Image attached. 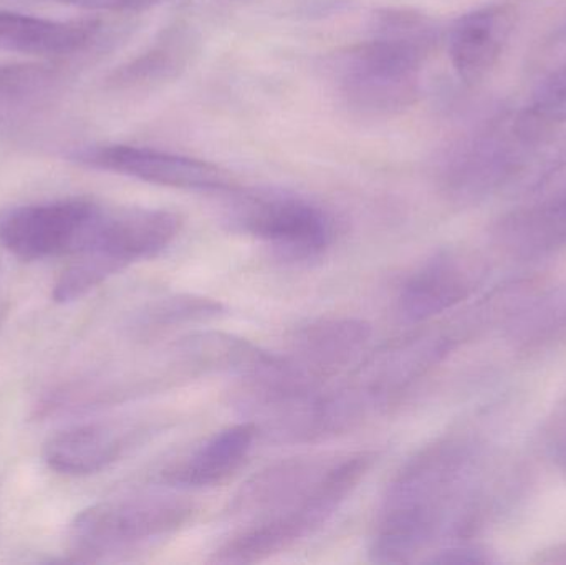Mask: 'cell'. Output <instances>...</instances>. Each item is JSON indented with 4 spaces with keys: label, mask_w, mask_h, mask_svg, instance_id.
<instances>
[{
    "label": "cell",
    "mask_w": 566,
    "mask_h": 565,
    "mask_svg": "<svg viewBox=\"0 0 566 565\" xmlns=\"http://www.w3.org/2000/svg\"><path fill=\"white\" fill-rule=\"evenodd\" d=\"M544 443L552 463L566 478V395L545 425Z\"/></svg>",
    "instance_id": "cell-23"
},
{
    "label": "cell",
    "mask_w": 566,
    "mask_h": 565,
    "mask_svg": "<svg viewBox=\"0 0 566 565\" xmlns=\"http://www.w3.org/2000/svg\"><path fill=\"white\" fill-rule=\"evenodd\" d=\"M545 188H548V192L544 199H541V202H544L555 215L566 219V168L560 175L555 176Z\"/></svg>",
    "instance_id": "cell-26"
},
{
    "label": "cell",
    "mask_w": 566,
    "mask_h": 565,
    "mask_svg": "<svg viewBox=\"0 0 566 565\" xmlns=\"http://www.w3.org/2000/svg\"><path fill=\"white\" fill-rule=\"evenodd\" d=\"M531 563L566 565V543L557 544V546H552L548 547V550L541 551V553H537V556H535Z\"/></svg>",
    "instance_id": "cell-27"
},
{
    "label": "cell",
    "mask_w": 566,
    "mask_h": 565,
    "mask_svg": "<svg viewBox=\"0 0 566 565\" xmlns=\"http://www.w3.org/2000/svg\"><path fill=\"white\" fill-rule=\"evenodd\" d=\"M181 229V216L168 209L105 205L92 242L75 259L102 285L128 265L161 254Z\"/></svg>",
    "instance_id": "cell-8"
},
{
    "label": "cell",
    "mask_w": 566,
    "mask_h": 565,
    "mask_svg": "<svg viewBox=\"0 0 566 565\" xmlns=\"http://www.w3.org/2000/svg\"><path fill=\"white\" fill-rule=\"evenodd\" d=\"M99 20L42 19L0 10V52L33 56H69L92 49L102 39Z\"/></svg>",
    "instance_id": "cell-14"
},
{
    "label": "cell",
    "mask_w": 566,
    "mask_h": 565,
    "mask_svg": "<svg viewBox=\"0 0 566 565\" xmlns=\"http://www.w3.org/2000/svg\"><path fill=\"white\" fill-rule=\"evenodd\" d=\"M226 314V305L216 299L195 294H175L159 299L145 308L136 321L142 334H161L189 324L214 321Z\"/></svg>",
    "instance_id": "cell-19"
},
{
    "label": "cell",
    "mask_w": 566,
    "mask_h": 565,
    "mask_svg": "<svg viewBox=\"0 0 566 565\" xmlns=\"http://www.w3.org/2000/svg\"><path fill=\"white\" fill-rule=\"evenodd\" d=\"M532 112L554 123H566V66L552 73L534 93Z\"/></svg>",
    "instance_id": "cell-22"
},
{
    "label": "cell",
    "mask_w": 566,
    "mask_h": 565,
    "mask_svg": "<svg viewBox=\"0 0 566 565\" xmlns=\"http://www.w3.org/2000/svg\"><path fill=\"white\" fill-rule=\"evenodd\" d=\"M199 40L188 23L176 22L159 33L145 53L126 63L113 76L119 86L163 85L188 70L198 53Z\"/></svg>",
    "instance_id": "cell-18"
},
{
    "label": "cell",
    "mask_w": 566,
    "mask_h": 565,
    "mask_svg": "<svg viewBox=\"0 0 566 565\" xmlns=\"http://www.w3.org/2000/svg\"><path fill=\"white\" fill-rule=\"evenodd\" d=\"M259 435L254 421L224 428L202 441L191 453L159 473V481L178 490L218 486L241 470Z\"/></svg>",
    "instance_id": "cell-13"
},
{
    "label": "cell",
    "mask_w": 566,
    "mask_h": 565,
    "mask_svg": "<svg viewBox=\"0 0 566 565\" xmlns=\"http://www.w3.org/2000/svg\"><path fill=\"white\" fill-rule=\"evenodd\" d=\"M429 59L439 42L434 20L411 9H382L375 13L371 35Z\"/></svg>",
    "instance_id": "cell-20"
},
{
    "label": "cell",
    "mask_w": 566,
    "mask_h": 565,
    "mask_svg": "<svg viewBox=\"0 0 566 565\" xmlns=\"http://www.w3.org/2000/svg\"><path fill=\"white\" fill-rule=\"evenodd\" d=\"M222 219L231 231L261 241L279 261H318L335 241V221L318 202L286 189H229Z\"/></svg>",
    "instance_id": "cell-4"
},
{
    "label": "cell",
    "mask_w": 566,
    "mask_h": 565,
    "mask_svg": "<svg viewBox=\"0 0 566 565\" xmlns=\"http://www.w3.org/2000/svg\"><path fill=\"white\" fill-rule=\"evenodd\" d=\"M424 563L429 564H494L499 563L489 547L461 541L432 553Z\"/></svg>",
    "instance_id": "cell-24"
},
{
    "label": "cell",
    "mask_w": 566,
    "mask_h": 565,
    "mask_svg": "<svg viewBox=\"0 0 566 565\" xmlns=\"http://www.w3.org/2000/svg\"><path fill=\"white\" fill-rule=\"evenodd\" d=\"M502 324L521 350L541 348L566 328V285L542 287L525 282Z\"/></svg>",
    "instance_id": "cell-17"
},
{
    "label": "cell",
    "mask_w": 566,
    "mask_h": 565,
    "mask_svg": "<svg viewBox=\"0 0 566 565\" xmlns=\"http://www.w3.org/2000/svg\"><path fill=\"white\" fill-rule=\"evenodd\" d=\"M488 274V262L478 252L442 249L401 285L399 314L411 324L431 321L471 299Z\"/></svg>",
    "instance_id": "cell-10"
},
{
    "label": "cell",
    "mask_w": 566,
    "mask_h": 565,
    "mask_svg": "<svg viewBox=\"0 0 566 565\" xmlns=\"http://www.w3.org/2000/svg\"><path fill=\"white\" fill-rule=\"evenodd\" d=\"M69 158L88 168L128 176L165 188L201 192H226L235 188L231 172L221 166L161 149L90 145L75 149Z\"/></svg>",
    "instance_id": "cell-9"
},
{
    "label": "cell",
    "mask_w": 566,
    "mask_h": 565,
    "mask_svg": "<svg viewBox=\"0 0 566 565\" xmlns=\"http://www.w3.org/2000/svg\"><path fill=\"white\" fill-rule=\"evenodd\" d=\"M554 40H557V42H565V40H566V17L564 20H562L560 23H558L557 29H555Z\"/></svg>",
    "instance_id": "cell-28"
},
{
    "label": "cell",
    "mask_w": 566,
    "mask_h": 565,
    "mask_svg": "<svg viewBox=\"0 0 566 565\" xmlns=\"http://www.w3.org/2000/svg\"><path fill=\"white\" fill-rule=\"evenodd\" d=\"M481 454L468 433L446 435L416 451L382 498L369 540L373 563H412L442 537L468 541L478 533L489 493L479 486Z\"/></svg>",
    "instance_id": "cell-1"
},
{
    "label": "cell",
    "mask_w": 566,
    "mask_h": 565,
    "mask_svg": "<svg viewBox=\"0 0 566 565\" xmlns=\"http://www.w3.org/2000/svg\"><path fill=\"white\" fill-rule=\"evenodd\" d=\"M153 428L136 421H95L60 431L45 444V461L70 477L99 473L145 440Z\"/></svg>",
    "instance_id": "cell-11"
},
{
    "label": "cell",
    "mask_w": 566,
    "mask_h": 565,
    "mask_svg": "<svg viewBox=\"0 0 566 565\" xmlns=\"http://www.w3.org/2000/svg\"><path fill=\"white\" fill-rule=\"evenodd\" d=\"M332 458H293L252 477L231 504V514L252 521L272 516L302 496L328 467Z\"/></svg>",
    "instance_id": "cell-15"
},
{
    "label": "cell",
    "mask_w": 566,
    "mask_h": 565,
    "mask_svg": "<svg viewBox=\"0 0 566 565\" xmlns=\"http://www.w3.org/2000/svg\"><path fill=\"white\" fill-rule=\"evenodd\" d=\"M56 76L46 66H2L0 69V103L27 105L55 86Z\"/></svg>",
    "instance_id": "cell-21"
},
{
    "label": "cell",
    "mask_w": 566,
    "mask_h": 565,
    "mask_svg": "<svg viewBox=\"0 0 566 565\" xmlns=\"http://www.w3.org/2000/svg\"><path fill=\"white\" fill-rule=\"evenodd\" d=\"M511 6H488L464 13L449 30L448 49L459 79L468 85L482 82L497 65L514 29Z\"/></svg>",
    "instance_id": "cell-12"
},
{
    "label": "cell",
    "mask_w": 566,
    "mask_h": 565,
    "mask_svg": "<svg viewBox=\"0 0 566 565\" xmlns=\"http://www.w3.org/2000/svg\"><path fill=\"white\" fill-rule=\"evenodd\" d=\"M378 461L376 451L332 458L318 480L281 513L242 526L216 550L214 563L252 564L281 554L325 526Z\"/></svg>",
    "instance_id": "cell-3"
},
{
    "label": "cell",
    "mask_w": 566,
    "mask_h": 565,
    "mask_svg": "<svg viewBox=\"0 0 566 565\" xmlns=\"http://www.w3.org/2000/svg\"><path fill=\"white\" fill-rule=\"evenodd\" d=\"M102 202L73 198L0 211V244L22 261L82 254L95 234Z\"/></svg>",
    "instance_id": "cell-7"
},
{
    "label": "cell",
    "mask_w": 566,
    "mask_h": 565,
    "mask_svg": "<svg viewBox=\"0 0 566 565\" xmlns=\"http://www.w3.org/2000/svg\"><path fill=\"white\" fill-rule=\"evenodd\" d=\"M62 6L78 7L86 10H105V12H142L153 9L166 0H45Z\"/></svg>",
    "instance_id": "cell-25"
},
{
    "label": "cell",
    "mask_w": 566,
    "mask_h": 565,
    "mask_svg": "<svg viewBox=\"0 0 566 565\" xmlns=\"http://www.w3.org/2000/svg\"><path fill=\"white\" fill-rule=\"evenodd\" d=\"M424 56L369 36L333 59L332 76L339 96L355 112L388 116L418 98Z\"/></svg>",
    "instance_id": "cell-6"
},
{
    "label": "cell",
    "mask_w": 566,
    "mask_h": 565,
    "mask_svg": "<svg viewBox=\"0 0 566 565\" xmlns=\"http://www.w3.org/2000/svg\"><path fill=\"white\" fill-rule=\"evenodd\" d=\"M566 168V129L528 112L504 113L462 135L441 159L439 182L452 201L532 195Z\"/></svg>",
    "instance_id": "cell-2"
},
{
    "label": "cell",
    "mask_w": 566,
    "mask_h": 565,
    "mask_svg": "<svg viewBox=\"0 0 566 565\" xmlns=\"http://www.w3.org/2000/svg\"><path fill=\"white\" fill-rule=\"evenodd\" d=\"M492 239L509 258L545 261L566 251V219L537 201L502 216L492 229Z\"/></svg>",
    "instance_id": "cell-16"
},
{
    "label": "cell",
    "mask_w": 566,
    "mask_h": 565,
    "mask_svg": "<svg viewBox=\"0 0 566 565\" xmlns=\"http://www.w3.org/2000/svg\"><path fill=\"white\" fill-rule=\"evenodd\" d=\"M195 514V503L171 494L103 501L73 521L69 531L70 556L76 563H96L126 553L179 533Z\"/></svg>",
    "instance_id": "cell-5"
}]
</instances>
